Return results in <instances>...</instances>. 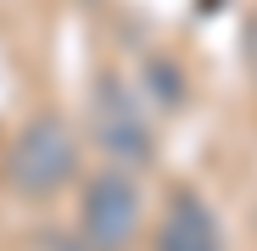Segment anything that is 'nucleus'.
Listing matches in <instances>:
<instances>
[{
	"instance_id": "obj_3",
	"label": "nucleus",
	"mask_w": 257,
	"mask_h": 251,
	"mask_svg": "<svg viewBox=\"0 0 257 251\" xmlns=\"http://www.w3.org/2000/svg\"><path fill=\"white\" fill-rule=\"evenodd\" d=\"M95 140L123 156V162H151V134L146 123L135 117V101L117 90V78H101V95H95Z\"/></svg>"
},
{
	"instance_id": "obj_5",
	"label": "nucleus",
	"mask_w": 257,
	"mask_h": 251,
	"mask_svg": "<svg viewBox=\"0 0 257 251\" xmlns=\"http://www.w3.org/2000/svg\"><path fill=\"white\" fill-rule=\"evenodd\" d=\"M246 62H251V73H257V17L246 23Z\"/></svg>"
},
{
	"instance_id": "obj_1",
	"label": "nucleus",
	"mask_w": 257,
	"mask_h": 251,
	"mask_svg": "<svg viewBox=\"0 0 257 251\" xmlns=\"http://www.w3.org/2000/svg\"><path fill=\"white\" fill-rule=\"evenodd\" d=\"M73 167H78V145L62 117H34L12 140V156H6L12 190H23V195H56L73 179Z\"/></svg>"
},
{
	"instance_id": "obj_2",
	"label": "nucleus",
	"mask_w": 257,
	"mask_h": 251,
	"mask_svg": "<svg viewBox=\"0 0 257 251\" xmlns=\"http://www.w3.org/2000/svg\"><path fill=\"white\" fill-rule=\"evenodd\" d=\"M140 229V190L128 173H101L90 179L78 201V240L90 251H128Z\"/></svg>"
},
{
	"instance_id": "obj_4",
	"label": "nucleus",
	"mask_w": 257,
	"mask_h": 251,
	"mask_svg": "<svg viewBox=\"0 0 257 251\" xmlns=\"http://www.w3.org/2000/svg\"><path fill=\"white\" fill-rule=\"evenodd\" d=\"M157 251H224L218 218L207 212L201 195L185 190L174 206H168V218H162V229H157Z\"/></svg>"
}]
</instances>
